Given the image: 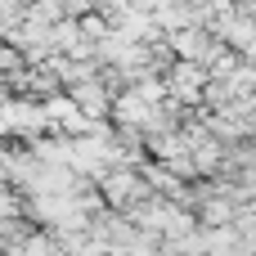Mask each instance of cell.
Masks as SVG:
<instances>
[{"instance_id":"6da1fadb","label":"cell","mask_w":256,"mask_h":256,"mask_svg":"<svg viewBox=\"0 0 256 256\" xmlns=\"http://www.w3.org/2000/svg\"><path fill=\"white\" fill-rule=\"evenodd\" d=\"M176 99H184V104H198V94H202V86H207V72L198 68V63H176V72L162 81Z\"/></svg>"}]
</instances>
